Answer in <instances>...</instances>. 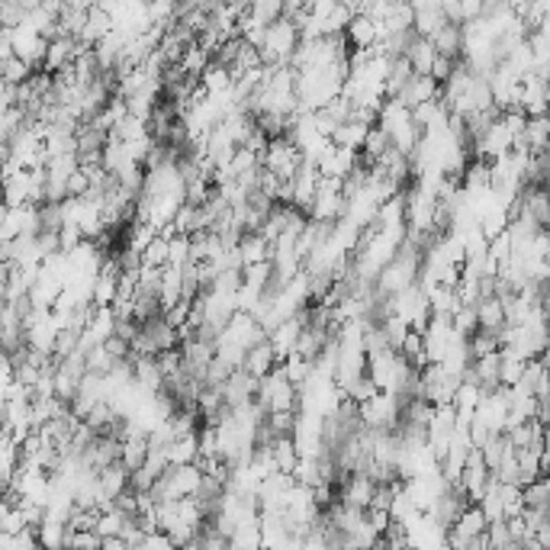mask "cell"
<instances>
[{
	"instance_id": "3957f363",
	"label": "cell",
	"mask_w": 550,
	"mask_h": 550,
	"mask_svg": "<svg viewBox=\"0 0 550 550\" xmlns=\"http://www.w3.org/2000/svg\"><path fill=\"white\" fill-rule=\"evenodd\" d=\"M486 528H489V518H486L483 506H480V502H470L461 518L448 528V544L451 547H473V541H477Z\"/></svg>"
},
{
	"instance_id": "7a4b0ae2",
	"label": "cell",
	"mask_w": 550,
	"mask_h": 550,
	"mask_svg": "<svg viewBox=\"0 0 550 550\" xmlns=\"http://www.w3.org/2000/svg\"><path fill=\"white\" fill-rule=\"evenodd\" d=\"M261 164L267 171H274V174H280L284 181H294V174L303 164V152L290 135H277V139H271L267 152L261 154Z\"/></svg>"
},
{
	"instance_id": "e0dca14e",
	"label": "cell",
	"mask_w": 550,
	"mask_h": 550,
	"mask_svg": "<svg viewBox=\"0 0 550 550\" xmlns=\"http://www.w3.org/2000/svg\"><path fill=\"white\" fill-rule=\"evenodd\" d=\"M113 30H117V23H113V14H110V10H103L100 4H97V7L88 14V26H84L81 39H84L88 45H97L103 36H107V33H113Z\"/></svg>"
},
{
	"instance_id": "d590c367",
	"label": "cell",
	"mask_w": 550,
	"mask_h": 550,
	"mask_svg": "<svg viewBox=\"0 0 550 550\" xmlns=\"http://www.w3.org/2000/svg\"><path fill=\"white\" fill-rule=\"evenodd\" d=\"M26 14H30V7L23 0H4V26H20Z\"/></svg>"
},
{
	"instance_id": "ba28073f",
	"label": "cell",
	"mask_w": 550,
	"mask_h": 550,
	"mask_svg": "<svg viewBox=\"0 0 550 550\" xmlns=\"http://www.w3.org/2000/svg\"><path fill=\"white\" fill-rule=\"evenodd\" d=\"M467 380H477L486 393L502 387V348L492 354H483V358H473V364H470L467 370Z\"/></svg>"
},
{
	"instance_id": "603a6c76",
	"label": "cell",
	"mask_w": 550,
	"mask_h": 550,
	"mask_svg": "<svg viewBox=\"0 0 550 550\" xmlns=\"http://www.w3.org/2000/svg\"><path fill=\"white\" fill-rule=\"evenodd\" d=\"M525 489V508H550V477H537L535 483L521 486Z\"/></svg>"
},
{
	"instance_id": "ffe728a7",
	"label": "cell",
	"mask_w": 550,
	"mask_h": 550,
	"mask_svg": "<svg viewBox=\"0 0 550 550\" xmlns=\"http://www.w3.org/2000/svg\"><path fill=\"white\" fill-rule=\"evenodd\" d=\"M238 248H242L245 267L257 265V261H267V257H271V238H265L261 232H245Z\"/></svg>"
},
{
	"instance_id": "4316f807",
	"label": "cell",
	"mask_w": 550,
	"mask_h": 550,
	"mask_svg": "<svg viewBox=\"0 0 550 550\" xmlns=\"http://www.w3.org/2000/svg\"><path fill=\"white\" fill-rule=\"evenodd\" d=\"M245 284L248 286H255V290H261L265 294L267 286H271V280H274V261L267 257V261H257V265H248L245 267Z\"/></svg>"
},
{
	"instance_id": "277c9868",
	"label": "cell",
	"mask_w": 550,
	"mask_h": 550,
	"mask_svg": "<svg viewBox=\"0 0 550 550\" xmlns=\"http://www.w3.org/2000/svg\"><path fill=\"white\" fill-rule=\"evenodd\" d=\"M10 42H14V55H20L23 61H33L36 68H42L45 51H49V36H42L39 30H33L30 23H20V26H7Z\"/></svg>"
},
{
	"instance_id": "8992f818",
	"label": "cell",
	"mask_w": 550,
	"mask_h": 550,
	"mask_svg": "<svg viewBox=\"0 0 550 550\" xmlns=\"http://www.w3.org/2000/svg\"><path fill=\"white\" fill-rule=\"evenodd\" d=\"M319 181H322L319 164L309 162V158H303L300 171H296L294 181H290V187H294V203L303 206V210H309L312 200H316V193H319Z\"/></svg>"
},
{
	"instance_id": "d6986e66",
	"label": "cell",
	"mask_w": 550,
	"mask_h": 550,
	"mask_svg": "<svg viewBox=\"0 0 550 550\" xmlns=\"http://www.w3.org/2000/svg\"><path fill=\"white\" fill-rule=\"evenodd\" d=\"M367 133H370V123H364V119H348V123L338 126L331 139H335L338 145L360 152V148H364V142H367Z\"/></svg>"
},
{
	"instance_id": "8d00e7d4",
	"label": "cell",
	"mask_w": 550,
	"mask_h": 550,
	"mask_svg": "<svg viewBox=\"0 0 550 550\" xmlns=\"http://www.w3.org/2000/svg\"><path fill=\"white\" fill-rule=\"evenodd\" d=\"M154 480H158V473H154L152 467H145V463H142L139 470H133V489L135 492H152Z\"/></svg>"
},
{
	"instance_id": "cb8c5ba5",
	"label": "cell",
	"mask_w": 550,
	"mask_h": 550,
	"mask_svg": "<svg viewBox=\"0 0 550 550\" xmlns=\"http://www.w3.org/2000/svg\"><path fill=\"white\" fill-rule=\"evenodd\" d=\"M525 364H528V360L521 358L518 351L502 348V387H515V383L521 380V374H525Z\"/></svg>"
},
{
	"instance_id": "484cf974",
	"label": "cell",
	"mask_w": 550,
	"mask_h": 550,
	"mask_svg": "<svg viewBox=\"0 0 550 550\" xmlns=\"http://www.w3.org/2000/svg\"><path fill=\"white\" fill-rule=\"evenodd\" d=\"M380 325H383V331H387V338H389V345L396 348H403V341H406V335H409L412 331V325L406 322L403 316H399V312H387V316L380 319Z\"/></svg>"
},
{
	"instance_id": "f546056e",
	"label": "cell",
	"mask_w": 550,
	"mask_h": 550,
	"mask_svg": "<svg viewBox=\"0 0 550 550\" xmlns=\"http://www.w3.org/2000/svg\"><path fill=\"white\" fill-rule=\"evenodd\" d=\"M502 502H506V518L525 515V489H521V483H502Z\"/></svg>"
},
{
	"instance_id": "6da1fadb",
	"label": "cell",
	"mask_w": 550,
	"mask_h": 550,
	"mask_svg": "<svg viewBox=\"0 0 550 550\" xmlns=\"http://www.w3.org/2000/svg\"><path fill=\"white\" fill-rule=\"evenodd\" d=\"M300 42H303L300 26L290 16H280V20H274L267 26V39L261 55H265L267 65H286V61L294 59V51L300 49Z\"/></svg>"
},
{
	"instance_id": "5b68a950",
	"label": "cell",
	"mask_w": 550,
	"mask_h": 550,
	"mask_svg": "<svg viewBox=\"0 0 550 550\" xmlns=\"http://www.w3.org/2000/svg\"><path fill=\"white\" fill-rule=\"evenodd\" d=\"M377 480L364 470H354L351 477L345 483L338 486V502H345V506H354V508H367L374 502V492H377Z\"/></svg>"
},
{
	"instance_id": "d4e9b609",
	"label": "cell",
	"mask_w": 550,
	"mask_h": 550,
	"mask_svg": "<svg viewBox=\"0 0 550 550\" xmlns=\"http://www.w3.org/2000/svg\"><path fill=\"white\" fill-rule=\"evenodd\" d=\"M119 296V277L113 274H97L94 280V303L97 306H113V300Z\"/></svg>"
},
{
	"instance_id": "30bf717a",
	"label": "cell",
	"mask_w": 550,
	"mask_h": 550,
	"mask_svg": "<svg viewBox=\"0 0 550 550\" xmlns=\"http://www.w3.org/2000/svg\"><path fill=\"white\" fill-rule=\"evenodd\" d=\"M515 389H521V393H531V396H547L550 393V367L544 364L541 358H531L528 364H525V374H521V380L515 383Z\"/></svg>"
},
{
	"instance_id": "1f68e13d",
	"label": "cell",
	"mask_w": 550,
	"mask_h": 550,
	"mask_svg": "<svg viewBox=\"0 0 550 550\" xmlns=\"http://www.w3.org/2000/svg\"><path fill=\"white\" fill-rule=\"evenodd\" d=\"M113 364H117V358L107 351V345H94L88 351V370H94V374H110Z\"/></svg>"
},
{
	"instance_id": "d6a6232c",
	"label": "cell",
	"mask_w": 550,
	"mask_h": 550,
	"mask_svg": "<svg viewBox=\"0 0 550 550\" xmlns=\"http://www.w3.org/2000/svg\"><path fill=\"white\" fill-rule=\"evenodd\" d=\"M377 393H380V387L374 383V377L370 374H364V377H358V380L348 387V396L354 399V403H367V399H374Z\"/></svg>"
},
{
	"instance_id": "4fadbf2b",
	"label": "cell",
	"mask_w": 550,
	"mask_h": 550,
	"mask_svg": "<svg viewBox=\"0 0 550 550\" xmlns=\"http://www.w3.org/2000/svg\"><path fill=\"white\" fill-rule=\"evenodd\" d=\"M432 42H434V49H438L441 55H448V59H463V23L448 20L432 36Z\"/></svg>"
},
{
	"instance_id": "5bb4252c",
	"label": "cell",
	"mask_w": 550,
	"mask_h": 550,
	"mask_svg": "<svg viewBox=\"0 0 550 550\" xmlns=\"http://www.w3.org/2000/svg\"><path fill=\"white\" fill-rule=\"evenodd\" d=\"M477 312H480V329H486V331H496V335H499L502 325H508L506 322V303H502L499 294L483 296V300L477 303Z\"/></svg>"
},
{
	"instance_id": "9a60e30c",
	"label": "cell",
	"mask_w": 550,
	"mask_h": 550,
	"mask_svg": "<svg viewBox=\"0 0 550 550\" xmlns=\"http://www.w3.org/2000/svg\"><path fill=\"white\" fill-rule=\"evenodd\" d=\"M39 544L42 550H59V547H68V521L65 518H55V515L45 512L42 525H39Z\"/></svg>"
},
{
	"instance_id": "8fae6325",
	"label": "cell",
	"mask_w": 550,
	"mask_h": 550,
	"mask_svg": "<svg viewBox=\"0 0 550 550\" xmlns=\"http://www.w3.org/2000/svg\"><path fill=\"white\" fill-rule=\"evenodd\" d=\"M345 36H348V42H351V49H374V45L380 42V23L367 14H354V20L348 23Z\"/></svg>"
},
{
	"instance_id": "7402d4cb",
	"label": "cell",
	"mask_w": 550,
	"mask_h": 550,
	"mask_svg": "<svg viewBox=\"0 0 550 550\" xmlns=\"http://www.w3.org/2000/svg\"><path fill=\"white\" fill-rule=\"evenodd\" d=\"M142 265L168 267L171 265V238H164V235H154L152 242L145 245V251H142Z\"/></svg>"
},
{
	"instance_id": "44dd1931",
	"label": "cell",
	"mask_w": 550,
	"mask_h": 550,
	"mask_svg": "<svg viewBox=\"0 0 550 550\" xmlns=\"http://www.w3.org/2000/svg\"><path fill=\"white\" fill-rule=\"evenodd\" d=\"M0 74L7 84H26L36 74V65L33 61H23L20 55H10V59L0 61Z\"/></svg>"
},
{
	"instance_id": "83f0119b",
	"label": "cell",
	"mask_w": 550,
	"mask_h": 550,
	"mask_svg": "<svg viewBox=\"0 0 550 550\" xmlns=\"http://www.w3.org/2000/svg\"><path fill=\"white\" fill-rule=\"evenodd\" d=\"M119 461L129 470H139L148 461V438H126L123 441V457Z\"/></svg>"
},
{
	"instance_id": "60d3db41",
	"label": "cell",
	"mask_w": 550,
	"mask_h": 550,
	"mask_svg": "<svg viewBox=\"0 0 550 550\" xmlns=\"http://www.w3.org/2000/svg\"><path fill=\"white\" fill-rule=\"evenodd\" d=\"M541 309L550 316V284H544V290H541Z\"/></svg>"
},
{
	"instance_id": "e575fe53",
	"label": "cell",
	"mask_w": 550,
	"mask_h": 550,
	"mask_svg": "<svg viewBox=\"0 0 550 550\" xmlns=\"http://www.w3.org/2000/svg\"><path fill=\"white\" fill-rule=\"evenodd\" d=\"M228 374H232V367L222 358H213L210 367H206V387H222V383L228 380Z\"/></svg>"
},
{
	"instance_id": "4dcf8cb0",
	"label": "cell",
	"mask_w": 550,
	"mask_h": 550,
	"mask_svg": "<svg viewBox=\"0 0 550 550\" xmlns=\"http://www.w3.org/2000/svg\"><path fill=\"white\" fill-rule=\"evenodd\" d=\"M454 329L461 331V335H467V338L480 329V312H477V306H473V303H463V306L454 312Z\"/></svg>"
},
{
	"instance_id": "ab89813d",
	"label": "cell",
	"mask_w": 550,
	"mask_h": 550,
	"mask_svg": "<svg viewBox=\"0 0 550 550\" xmlns=\"http://www.w3.org/2000/svg\"><path fill=\"white\" fill-rule=\"evenodd\" d=\"M103 550H129V541L123 535H110L103 537Z\"/></svg>"
},
{
	"instance_id": "7c38bea8",
	"label": "cell",
	"mask_w": 550,
	"mask_h": 550,
	"mask_svg": "<svg viewBox=\"0 0 550 550\" xmlns=\"http://www.w3.org/2000/svg\"><path fill=\"white\" fill-rule=\"evenodd\" d=\"M277 364H280V360H277V351H274V341H271V338L257 341V345L248 348V354H245V370H248V374H255L257 380L271 374V370H274Z\"/></svg>"
},
{
	"instance_id": "836d02e7",
	"label": "cell",
	"mask_w": 550,
	"mask_h": 550,
	"mask_svg": "<svg viewBox=\"0 0 550 550\" xmlns=\"http://www.w3.org/2000/svg\"><path fill=\"white\" fill-rule=\"evenodd\" d=\"M191 261V235H174L171 238V265H177V267H183Z\"/></svg>"
},
{
	"instance_id": "ac0fdd59",
	"label": "cell",
	"mask_w": 550,
	"mask_h": 550,
	"mask_svg": "<svg viewBox=\"0 0 550 550\" xmlns=\"http://www.w3.org/2000/svg\"><path fill=\"white\" fill-rule=\"evenodd\" d=\"M525 145L531 148L535 154H541L544 148L550 145V113H541V117H528V126L521 133Z\"/></svg>"
},
{
	"instance_id": "b9f144b4",
	"label": "cell",
	"mask_w": 550,
	"mask_h": 550,
	"mask_svg": "<svg viewBox=\"0 0 550 550\" xmlns=\"http://www.w3.org/2000/svg\"><path fill=\"white\" fill-rule=\"evenodd\" d=\"M547 103H550V78H547Z\"/></svg>"
},
{
	"instance_id": "52a82bcc",
	"label": "cell",
	"mask_w": 550,
	"mask_h": 550,
	"mask_svg": "<svg viewBox=\"0 0 550 550\" xmlns=\"http://www.w3.org/2000/svg\"><path fill=\"white\" fill-rule=\"evenodd\" d=\"M257 387H261V380H257L255 374H248L245 367H238V370H232L228 380L222 383V393H226V403L235 409V406L251 403V399L257 396Z\"/></svg>"
},
{
	"instance_id": "74e56055",
	"label": "cell",
	"mask_w": 550,
	"mask_h": 550,
	"mask_svg": "<svg viewBox=\"0 0 550 550\" xmlns=\"http://www.w3.org/2000/svg\"><path fill=\"white\" fill-rule=\"evenodd\" d=\"M457 61H461V59H448V55H441V51H438V59H434V65H432V74L438 78L441 84H444V81L451 78V74H454Z\"/></svg>"
},
{
	"instance_id": "7bdbcfd3",
	"label": "cell",
	"mask_w": 550,
	"mask_h": 550,
	"mask_svg": "<svg viewBox=\"0 0 550 550\" xmlns=\"http://www.w3.org/2000/svg\"><path fill=\"white\" fill-rule=\"evenodd\" d=\"M547 477H550V463H547Z\"/></svg>"
},
{
	"instance_id": "f35d334b",
	"label": "cell",
	"mask_w": 550,
	"mask_h": 550,
	"mask_svg": "<svg viewBox=\"0 0 550 550\" xmlns=\"http://www.w3.org/2000/svg\"><path fill=\"white\" fill-rule=\"evenodd\" d=\"M103 345H107V351H110L117 360H119V358H129V354H133V341H126V338H119V335L107 338Z\"/></svg>"
},
{
	"instance_id": "9c48e42d",
	"label": "cell",
	"mask_w": 550,
	"mask_h": 550,
	"mask_svg": "<svg viewBox=\"0 0 550 550\" xmlns=\"http://www.w3.org/2000/svg\"><path fill=\"white\" fill-rule=\"evenodd\" d=\"M441 90H444V84L434 78V74H412V81L406 84V90L399 94V100L406 103V107H418V103H425V100H438Z\"/></svg>"
},
{
	"instance_id": "2e32d148",
	"label": "cell",
	"mask_w": 550,
	"mask_h": 550,
	"mask_svg": "<svg viewBox=\"0 0 550 550\" xmlns=\"http://www.w3.org/2000/svg\"><path fill=\"white\" fill-rule=\"evenodd\" d=\"M406 59L412 61V68H415L418 74H432V65L434 59H438V49H434L432 36H415L409 45V51H406Z\"/></svg>"
},
{
	"instance_id": "f1b7e54d",
	"label": "cell",
	"mask_w": 550,
	"mask_h": 550,
	"mask_svg": "<svg viewBox=\"0 0 550 550\" xmlns=\"http://www.w3.org/2000/svg\"><path fill=\"white\" fill-rule=\"evenodd\" d=\"M284 370H286V377L296 383V387H303V383L312 377V360L309 358H303V354H290V358L284 360Z\"/></svg>"
}]
</instances>
